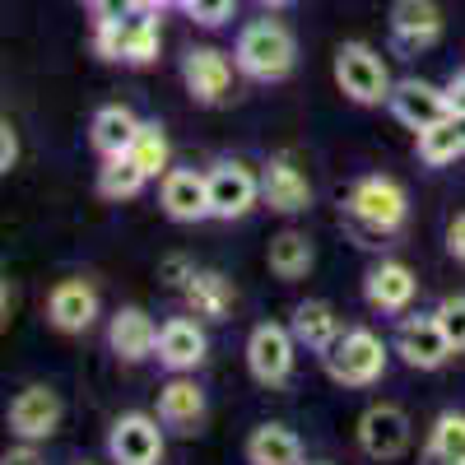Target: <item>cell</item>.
Here are the masks:
<instances>
[{
    "label": "cell",
    "instance_id": "cell-1",
    "mask_svg": "<svg viewBox=\"0 0 465 465\" xmlns=\"http://www.w3.org/2000/svg\"><path fill=\"white\" fill-rule=\"evenodd\" d=\"M405 219H410V196H405V186L396 177H359L354 186H349L344 223L363 247H377L381 238L401 232Z\"/></svg>",
    "mask_w": 465,
    "mask_h": 465
},
{
    "label": "cell",
    "instance_id": "cell-2",
    "mask_svg": "<svg viewBox=\"0 0 465 465\" xmlns=\"http://www.w3.org/2000/svg\"><path fill=\"white\" fill-rule=\"evenodd\" d=\"M232 61L247 80L256 84H275L293 70L298 61V47H293V33L280 24V19H252L242 33H238V47H232Z\"/></svg>",
    "mask_w": 465,
    "mask_h": 465
},
{
    "label": "cell",
    "instance_id": "cell-3",
    "mask_svg": "<svg viewBox=\"0 0 465 465\" xmlns=\"http://www.w3.org/2000/svg\"><path fill=\"white\" fill-rule=\"evenodd\" d=\"M335 84H340V94L349 103H359V107H377L396 89L381 52L368 47V43H340V52H335Z\"/></svg>",
    "mask_w": 465,
    "mask_h": 465
},
{
    "label": "cell",
    "instance_id": "cell-4",
    "mask_svg": "<svg viewBox=\"0 0 465 465\" xmlns=\"http://www.w3.org/2000/svg\"><path fill=\"white\" fill-rule=\"evenodd\" d=\"M322 359H326L331 381H340V386H372V381H381L386 359H391V349L381 344V335H372V331L354 326V331H344V335L326 349Z\"/></svg>",
    "mask_w": 465,
    "mask_h": 465
},
{
    "label": "cell",
    "instance_id": "cell-5",
    "mask_svg": "<svg viewBox=\"0 0 465 465\" xmlns=\"http://www.w3.org/2000/svg\"><path fill=\"white\" fill-rule=\"evenodd\" d=\"M293 326H280V322H261L252 335H247V368L261 386H284L293 377Z\"/></svg>",
    "mask_w": 465,
    "mask_h": 465
},
{
    "label": "cell",
    "instance_id": "cell-6",
    "mask_svg": "<svg viewBox=\"0 0 465 465\" xmlns=\"http://www.w3.org/2000/svg\"><path fill=\"white\" fill-rule=\"evenodd\" d=\"M163 419L149 414H122L107 433V456L112 465H159L163 460Z\"/></svg>",
    "mask_w": 465,
    "mask_h": 465
},
{
    "label": "cell",
    "instance_id": "cell-7",
    "mask_svg": "<svg viewBox=\"0 0 465 465\" xmlns=\"http://www.w3.org/2000/svg\"><path fill=\"white\" fill-rule=\"evenodd\" d=\"M56 429H61V396L52 391V386L33 381L10 401V433L19 442H43Z\"/></svg>",
    "mask_w": 465,
    "mask_h": 465
},
{
    "label": "cell",
    "instance_id": "cell-8",
    "mask_svg": "<svg viewBox=\"0 0 465 465\" xmlns=\"http://www.w3.org/2000/svg\"><path fill=\"white\" fill-rule=\"evenodd\" d=\"M386 107H391V112H396V122L410 126L414 135L451 116L447 89H438V84H429V80H401V84L391 89V98H386Z\"/></svg>",
    "mask_w": 465,
    "mask_h": 465
},
{
    "label": "cell",
    "instance_id": "cell-9",
    "mask_svg": "<svg viewBox=\"0 0 465 465\" xmlns=\"http://www.w3.org/2000/svg\"><path fill=\"white\" fill-rule=\"evenodd\" d=\"M232 65H238V61H228L219 47H191L182 56V84H186V94L196 98L201 107H214V103L228 98Z\"/></svg>",
    "mask_w": 465,
    "mask_h": 465
},
{
    "label": "cell",
    "instance_id": "cell-10",
    "mask_svg": "<svg viewBox=\"0 0 465 465\" xmlns=\"http://www.w3.org/2000/svg\"><path fill=\"white\" fill-rule=\"evenodd\" d=\"M359 447L372 460H396L410 451V419L401 405H368L359 414Z\"/></svg>",
    "mask_w": 465,
    "mask_h": 465
},
{
    "label": "cell",
    "instance_id": "cell-11",
    "mask_svg": "<svg viewBox=\"0 0 465 465\" xmlns=\"http://www.w3.org/2000/svg\"><path fill=\"white\" fill-rule=\"evenodd\" d=\"M396 354L410 368H419V372H433V368H442L456 354V349H451L447 331L438 326V317H405L396 326Z\"/></svg>",
    "mask_w": 465,
    "mask_h": 465
},
{
    "label": "cell",
    "instance_id": "cell-12",
    "mask_svg": "<svg viewBox=\"0 0 465 465\" xmlns=\"http://www.w3.org/2000/svg\"><path fill=\"white\" fill-rule=\"evenodd\" d=\"M261 201V177L247 163H219L210 173V210L214 219H242Z\"/></svg>",
    "mask_w": 465,
    "mask_h": 465
},
{
    "label": "cell",
    "instance_id": "cell-13",
    "mask_svg": "<svg viewBox=\"0 0 465 465\" xmlns=\"http://www.w3.org/2000/svg\"><path fill=\"white\" fill-rule=\"evenodd\" d=\"M261 201L275 214H302L312 205V182H307V173L289 159V153H280V159H270L261 168Z\"/></svg>",
    "mask_w": 465,
    "mask_h": 465
},
{
    "label": "cell",
    "instance_id": "cell-14",
    "mask_svg": "<svg viewBox=\"0 0 465 465\" xmlns=\"http://www.w3.org/2000/svg\"><path fill=\"white\" fill-rule=\"evenodd\" d=\"M47 322L61 335H84L98 322V289L89 280H61L47 298Z\"/></svg>",
    "mask_w": 465,
    "mask_h": 465
},
{
    "label": "cell",
    "instance_id": "cell-15",
    "mask_svg": "<svg viewBox=\"0 0 465 465\" xmlns=\"http://www.w3.org/2000/svg\"><path fill=\"white\" fill-rule=\"evenodd\" d=\"M442 37V10L433 0H396L391 5V43L401 52H429Z\"/></svg>",
    "mask_w": 465,
    "mask_h": 465
},
{
    "label": "cell",
    "instance_id": "cell-16",
    "mask_svg": "<svg viewBox=\"0 0 465 465\" xmlns=\"http://www.w3.org/2000/svg\"><path fill=\"white\" fill-rule=\"evenodd\" d=\"M159 201H163V214H168V219H177V223H201V219H214V210H210V177L191 173V168H173V173L163 177Z\"/></svg>",
    "mask_w": 465,
    "mask_h": 465
},
{
    "label": "cell",
    "instance_id": "cell-17",
    "mask_svg": "<svg viewBox=\"0 0 465 465\" xmlns=\"http://www.w3.org/2000/svg\"><path fill=\"white\" fill-rule=\"evenodd\" d=\"M414 293H419V280L405 261H377L363 275V298L377 312H410Z\"/></svg>",
    "mask_w": 465,
    "mask_h": 465
},
{
    "label": "cell",
    "instance_id": "cell-18",
    "mask_svg": "<svg viewBox=\"0 0 465 465\" xmlns=\"http://www.w3.org/2000/svg\"><path fill=\"white\" fill-rule=\"evenodd\" d=\"M153 354H159V363L168 372H196L205 363V354H210V340H205V331L196 322L173 317L168 326H159V349H153Z\"/></svg>",
    "mask_w": 465,
    "mask_h": 465
},
{
    "label": "cell",
    "instance_id": "cell-19",
    "mask_svg": "<svg viewBox=\"0 0 465 465\" xmlns=\"http://www.w3.org/2000/svg\"><path fill=\"white\" fill-rule=\"evenodd\" d=\"M107 344L122 363H144L153 349H159V326L144 307H122L107 326Z\"/></svg>",
    "mask_w": 465,
    "mask_h": 465
},
{
    "label": "cell",
    "instance_id": "cell-20",
    "mask_svg": "<svg viewBox=\"0 0 465 465\" xmlns=\"http://www.w3.org/2000/svg\"><path fill=\"white\" fill-rule=\"evenodd\" d=\"M159 419L177 433H196L205 423V391L186 372H177L168 386H159Z\"/></svg>",
    "mask_w": 465,
    "mask_h": 465
},
{
    "label": "cell",
    "instance_id": "cell-21",
    "mask_svg": "<svg viewBox=\"0 0 465 465\" xmlns=\"http://www.w3.org/2000/svg\"><path fill=\"white\" fill-rule=\"evenodd\" d=\"M135 135H140V116H135L131 107L112 103V107H98V112H94L89 140H94V149L103 153V159H116V153H131Z\"/></svg>",
    "mask_w": 465,
    "mask_h": 465
},
{
    "label": "cell",
    "instance_id": "cell-22",
    "mask_svg": "<svg viewBox=\"0 0 465 465\" xmlns=\"http://www.w3.org/2000/svg\"><path fill=\"white\" fill-rule=\"evenodd\" d=\"M289 326H293V340H298V344H307L312 354H326V349L344 335V326H340V317H335V307H331V302H322V298L298 302Z\"/></svg>",
    "mask_w": 465,
    "mask_h": 465
},
{
    "label": "cell",
    "instance_id": "cell-23",
    "mask_svg": "<svg viewBox=\"0 0 465 465\" xmlns=\"http://www.w3.org/2000/svg\"><path fill=\"white\" fill-rule=\"evenodd\" d=\"M182 293H186V307H191L201 322H228L232 298H238V293H232V280L219 275V270H196Z\"/></svg>",
    "mask_w": 465,
    "mask_h": 465
},
{
    "label": "cell",
    "instance_id": "cell-24",
    "mask_svg": "<svg viewBox=\"0 0 465 465\" xmlns=\"http://www.w3.org/2000/svg\"><path fill=\"white\" fill-rule=\"evenodd\" d=\"M247 465H302V442L284 423H261L247 438Z\"/></svg>",
    "mask_w": 465,
    "mask_h": 465
},
{
    "label": "cell",
    "instance_id": "cell-25",
    "mask_svg": "<svg viewBox=\"0 0 465 465\" xmlns=\"http://www.w3.org/2000/svg\"><path fill=\"white\" fill-rule=\"evenodd\" d=\"M265 261H270V275H280V280H289V284H293V280H302L307 270H312L317 252H312V238H307V232L284 228L280 238H270Z\"/></svg>",
    "mask_w": 465,
    "mask_h": 465
},
{
    "label": "cell",
    "instance_id": "cell-26",
    "mask_svg": "<svg viewBox=\"0 0 465 465\" xmlns=\"http://www.w3.org/2000/svg\"><path fill=\"white\" fill-rule=\"evenodd\" d=\"M159 47H163V28L153 19V10H135L122 19V61L126 65L159 61Z\"/></svg>",
    "mask_w": 465,
    "mask_h": 465
},
{
    "label": "cell",
    "instance_id": "cell-27",
    "mask_svg": "<svg viewBox=\"0 0 465 465\" xmlns=\"http://www.w3.org/2000/svg\"><path fill=\"white\" fill-rule=\"evenodd\" d=\"M460 153H465V122L460 116H447V122L419 131V159L429 168H447V163L460 159Z\"/></svg>",
    "mask_w": 465,
    "mask_h": 465
},
{
    "label": "cell",
    "instance_id": "cell-28",
    "mask_svg": "<svg viewBox=\"0 0 465 465\" xmlns=\"http://www.w3.org/2000/svg\"><path fill=\"white\" fill-rule=\"evenodd\" d=\"M149 173L131 159V153H116V159H103L98 168V196L103 201H135L144 191Z\"/></svg>",
    "mask_w": 465,
    "mask_h": 465
},
{
    "label": "cell",
    "instance_id": "cell-29",
    "mask_svg": "<svg viewBox=\"0 0 465 465\" xmlns=\"http://www.w3.org/2000/svg\"><path fill=\"white\" fill-rule=\"evenodd\" d=\"M131 159H135L149 177H168V173H173V168H168L173 144H168V135H163L159 122H140V135H135V144H131Z\"/></svg>",
    "mask_w": 465,
    "mask_h": 465
},
{
    "label": "cell",
    "instance_id": "cell-30",
    "mask_svg": "<svg viewBox=\"0 0 465 465\" xmlns=\"http://www.w3.org/2000/svg\"><path fill=\"white\" fill-rule=\"evenodd\" d=\"M429 451L442 465H465V414H438L429 433Z\"/></svg>",
    "mask_w": 465,
    "mask_h": 465
},
{
    "label": "cell",
    "instance_id": "cell-31",
    "mask_svg": "<svg viewBox=\"0 0 465 465\" xmlns=\"http://www.w3.org/2000/svg\"><path fill=\"white\" fill-rule=\"evenodd\" d=\"M433 317H438V326L447 331L451 349L460 354V349H465V293H456V298H442Z\"/></svg>",
    "mask_w": 465,
    "mask_h": 465
},
{
    "label": "cell",
    "instance_id": "cell-32",
    "mask_svg": "<svg viewBox=\"0 0 465 465\" xmlns=\"http://www.w3.org/2000/svg\"><path fill=\"white\" fill-rule=\"evenodd\" d=\"M191 15V24H201V28H219L232 19V10H238V0H186L182 5Z\"/></svg>",
    "mask_w": 465,
    "mask_h": 465
},
{
    "label": "cell",
    "instance_id": "cell-33",
    "mask_svg": "<svg viewBox=\"0 0 465 465\" xmlns=\"http://www.w3.org/2000/svg\"><path fill=\"white\" fill-rule=\"evenodd\" d=\"M191 275H196V265H191L186 256H168V261L159 265V280H163L168 289H186Z\"/></svg>",
    "mask_w": 465,
    "mask_h": 465
},
{
    "label": "cell",
    "instance_id": "cell-34",
    "mask_svg": "<svg viewBox=\"0 0 465 465\" xmlns=\"http://www.w3.org/2000/svg\"><path fill=\"white\" fill-rule=\"evenodd\" d=\"M10 168H19V131L5 122L0 126V173H10Z\"/></svg>",
    "mask_w": 465,
    "mask_h": 465
},
{
    "label": "cell",
    "instance_id": "cell-35",
    "mask_svg": "<svg viewBox=\"0 0 465 465\" xmlns=\"http://www.w3.org/2000/svg\"><path fill=\"white\" fill-rule=\"evenodd\" d=\"M0 465H47V460H43V451H37V442H19V447H10L5 456H0Z\"/></svg>",
    "mask_w": 465,
    "mask_h": 465
},
{
    "label": "cell",
    "instance_id": "cell-36",
    "mask_svg": "<svg viewBox=\"0 0 465 465\" xmlns=\"http://www.w3.org/2000/svg\"><path fill=\"white\" fill-rule=\"evenodd\" d=\"M447 252L465 265V214H456V219L447 223Z\"/></svg>",
    "mask_w": 465,
    "mask_h": 465
},
{
    "label": "cell",
    "instance_id": "cell-37",
    "mask_svg": "<svg viewBox=\"0 0 465 465\" xmlns=\"http://www.w3.org/2000/svg\"><path fill=\"white\" fill-rule=\"evenodd\" d=\"M447 103H451V116L465 122V74H456V80L447 84Z\"/></svg>",
    "mask_w": 465,
    "mask_h": 465
},
{
    "label": "cell",
    "instance_id": "cell-38",
    "mask_svg": "<svg viewBox=\"0 0 465 465\" xmlns=\"http://www.w3.org/2000/svg\"><path fill=\"white\" fill-rule=\"evenodd\" d=\"M256 5H261V10H289L293 0H256Z\"/></svg>",
    "mask_w": 465,
    "mask_h": 465
},
{
    "label": "cell",
    "instance_id": "cell-39",
    "mask_svg": "<svg viewBox=\"0 0 465 465\" xmlns=\"http://www.w3.org/2000/svg\"><path fill=\"white\" fill-rule=\"evenodd\" d=\"M163 5H186V0H153V10H163Z\"/></svg>",
    "mask_w": 465,
    "mask_h": 465
},
{
    "label": "cell",
    "instance_id": "cell-40",
    "mask_svg": "<svg viewBox=\"0 0 465 465\" xmlns=\"http://www.w3.org/2000/svg\"><path fill=\"white\" fill-rule=\"evenodd\" d=\"M140 5H149V10H153V0H140Z\"/></svg>",
    "mask_w": 465,
    "mask_h": 465
},
{
    "label": "cell",
    "instance_id": "cell-41",
    "mask_svg": "<svg viewBox=\"0 0 465 465\" xmlns=\"http://www.w3.org/2000/svg\"><path fill=\"white\" fill-rule=\"evenodd\" d=\"M89 5H94V10H98V5H103V0H89Z\"/></svg>",
    "mask_w": 465,
    "mask_h": 465
}]
</instances>
